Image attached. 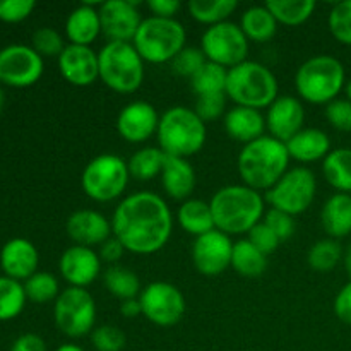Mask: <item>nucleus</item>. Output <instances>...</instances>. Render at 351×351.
<instances>
[{
  "instance_id": "cd10ccee",
  "label": "nucleus",
  "mask_w": 351,
  "mask_h": 351,
  "mask_svg": "<svg viewBox=\"0 0 351 351\" xmlns=\"http://www.w3.org/2000/svg\"><path fill=\"white\" fill-rule=\"evenodd\" d=\"M177 221L185 233L195 239L216 228L211 204L201 199L191 197L182 202L177 211Z\"/></svg>"
},
{
  "instance_id": "49530a36",
  "label": "nucleus",
  "mask_w": 351,
  "mask_h": 351,
  "mask_svg": "<svg viewBox=\"0 0 351 351\" xmlns=\"http://www.w3.org/2000/svg\"><path fill=\"white\" fill-rule=\"evenodd\" d=\"M247 235H249L247 237V240H249L256 249H259L261 252L266 254V256H269L271 252H274L281 243V240L278 239L276 233H274L264 221L257 223V225L254 226Z\"/></svg>"
},
{
  "instance_id": "bb28decb",
  "label": "nucleus",
  "mask_w": 351,
  "mask_h": 351,
  "mask_svg": "<svg viewBox=\"0 0 351 351\" xmlns=\"http://www.w3.org/2000/svg\"><path fill=\"white\" fill-rule=\"evenodd\" d=\"M321 225L329 239H343L351 233V194L336 192L321 209Z\"/></svg>"
},
{
  "instance_id": "473e14b6",
  "label": "nucleus",
  "mask_w": 351,
  "mask_h": 351,
  "mask_svg": "<svg viewBox=\"0 0 351 351\" xmlns=\"http://www.w3.org/2000/svg\"><path fill=\"white\" fill-rule=\"evenodd\" d=\"M103 285L120 302L129 300V298H137L141 295V290H143L137 274L130 271L129 267L119 266V264L110 266L103 273Z\"/></svg>"
},
{
  "instance_id": "e433bc0d",
  "label": "nucleus",
  "mask_w": 351,
  "mask_h": 351,
  "mask_svg": "<svg viewBox=\"0 0 351 351\" xmlns=\"http://www.w3.org/2000/svg\"><path fill=\"white\" fill-rule=\"evenodd\" d=\"M26 291L21 281L0 276V321H12L26 305Z\"/></svg>"
},
{
  "instance_id": "412c9836",
  "label": "nucleus",
  "mask_w": 351,
  "mask_h": 351,
  "mask_svg": "<svg viewBox=\"0 0 351 351\" xmlns=\"http://www.w3.org/2000/svg\"><path fill=\"white\" fill-rule=\"evenodd\" d=\"M58 71L72 86H91L96 79H99L98 53L91 47L69 43L58 57Z\"/></svg>"
},
{
  "instance_id": "423d86ee",
  "label": "nucleus",
  "mask_w": 351,
  "mask_h": 351,
  "mask_svg": "<svg viewBox=\"0 0 351 351\" xmlns=\"http://www.w3.org/2000/svg\"><path fill=\"white\" fill-rule=\"evenodd\" d=\"M346 72L341 60L331 55H315L298 67L295 88L312 105H328L345 91Z\"/></svg>"
},
{
  "instance_id": "9b49d317",
  "label": "nucleus",
  "mask_w": 351,
  "mask_h": 351,
  "mask_svg": "<svg viewBox=\"0 0 351 351\" xmlns=\"http://www.w3.org/2000/svg\"><path fill=\"white\" fill-rule=\"evenodd\" d=\"M53 321L62 335L72 339L91 335L96 322L95 298L86 288H65L53 302Z\"/></svg>"
},
{
  "instance_id": "39448f33",
  "label": "nucleus",
  "mask_w": 351,
  "mask_h": 351,
  "mask_svg": "<svg viewBox=\"0 0 351 351\" xmlns=\"http://www.w3.org/2000/svg\"><path fill=\"white\" fill-rule=\"evenodd\" d=\"M225 93L235 105L263 110L269 108L280 96V86L269 67L256 60H245L228 69Z\"/></svg>"
},
{
  "instance_id": "6e6552de",
  "label": "nucleus",
  "mask_w": 351,
  "mask_h": 351,
  "mask_svg": "<svg viewBox=\"0 0 351 351\" xmlns=\"http://www.w3.org/2000/svg\"><path fill=\"white\" fill-rule=\"evenodd\" d=\"M187 31L180 21L149 16L143 19L132 45L144 62L167 64L185 48Z\"/></svg>"
},
{
  "instance_id": "58836bf2",
  "label": "nucleus",
  "mask_w": 351,
  "mask_h": 351,
  "mask_svg": "<svg viewBox=\"0 0 351 351\" xmlns=\"http://www.w3.org/2000/svg\"><path fill=\"white\" fill-rule=\"evenodd\" d=\"M24 291H26L27 300L43 305L57 300L60 295V287L53 274L47 271H38L24 281Z\"/></svg>"
},
{
  "instance_id": "603ef678",
  "label": "nucleus",
  "mask_w": 351,
  "mask_h": 351,
  "mask_svg": "<svg viewBox=\"0 0 351 351\" xmlns=\"http://www.w3.org/2000/svg\"><path fill=\"white\" fill-rule=\"evenodd\" d=\"M180 7L182 3L178 0H149L147 2V9L153 12V16L165 17V19H173Z\"/></svg>"
},
{
  "instance_id": "6e6d98bb",
  "label": "nucleus",
  "mask_w": 351,
  "mask_h": 351,
  "mask_svg": "<svg viewBox=\"0 0 351 351\" xmlns=\"http://www.w3.org/2000/svg\"><path fill=\"white\" fill-rule=\"evenodd\" d=\"M343 264H345V269L351 280V243L348 245V249L345 250V254H343Z\"/></svg>"
},
{
  "instance_id": "20e7f679",
  "label": "nucleus",
  "mask_w": 351,
  "mask_h": 351,
  "mask_svg": "<svg viewBox=\"0 0 351 351\" xmlns=\"http://www.w3.org/2000/svg\"><path fill=\"white\" fill-rule=\"evenodd\" d=\"M206 136V123L187 106H171L160 117L156 137L167 156H194L204 147Z\"/></svg>"
},
{
  "instance_id": "7c9ffc66",
  "label": "nucleus",
  "mask_w": 351,
  "mask_h": 351,
  "mask_svg": "<svg viewBox=\"0 0 351 351\" xmlns=\"http://www.w3.org/2000/svg\"><path fill=\"white\" fill-rule=\"evenodd\" d=\"M232 267L243 278H259L267 269V256L252 245L247 239L233 243Z\"/></svg>"
},
{
  "instance_id": "4c0bfd02",
  "label": "nucleus",
  "mask_w": 351,
  "mask_h": 351,
  "mask_svg": "<svg viewBox=\"0 0 351 351\" xmlns=\"http://www.w3.org/2000/svg\"><path fill=\"white\" fill-rule=\"evenodd\" d=\"M343 249L338 240L322 239L311 247L307 254V263L317 273H329L343 261Z\"/></svg>"
},
{
  "instance_id": "c756f323",
  "label": "nucleus",
  "mask_w": 351,
  "mask_h": 351,
  "mask_svg": "<svg viewBox=\"0 0 351 351\" xmlns=\"http://www.w3.org/2000/svg\"><path fill=\"white\" fill-rule=\"evenodd\" d=\"M322 173L328 184L343 194H351V147H338L322 161Z\"/></svg>"
},
{
  "instance_id": "8fccbe9b",
  "label": "nucleus",
  "mask_w": 351,
  "mask_h": 351,
  "mask_svg": "<svg viewBox=\"0 0 351 351\" xmlns=\"http://www.w3.org/2000/svg\"><path fill=\"white\" fill-rule=\"evenodd\" d=\"M335 314L339 321L351 326V280L336 295Z\"/></svg>"
},
{
  "instance_id": "ea45409f",
  "label": "nucleus",
  "mask_w": 351,
  "mask_h": 351,
  "mask_svg": "<svg viewBox=\"0 0 351 351\" xmlns=\"http://www.w3.org/2000/svg\"><path fill=\"white\" fill-rule=\"evenodd\" d=\"M328 26L339 43L351 47V0H343L332 5L328 16Z\"/></svg>"
},
{
  "instance_id": "dca6fc26",
  "label": "nucleus",
  "mask_w": 351,
  "mask_h": 351,
  "mask_svg": "<svg viewBox=\"0 0 351 351\" xmlns=\"http://www.w3.org/2000/svg\"><path fill=\"white\" fill-rule=\"evenodd\" d=\"M101 33L110 41H125L132 43L141 23V12L137 2L132 0H108L98 7Z\"/></svg>"
},
{
  "instance_id": "a878e982",
  "label": "nucleus",
  "mask_w": 351,
  "mask_h": 351,
  "mask_svg": "<svg viewBox=\"0 0 351 351\" xmlns=\"http://www.w3.org/2000/svg\"><path fill=\"white\" fill-rule=\"evenodd\" d=\"M287 144L288 154L291 160L300 161V163H314L322 160L331 153V139L328 134L321 129L307 127L300 132L295 134Z\"/></svg>"
},
{
  "instance_id": "c9c22d12",
  "label": "nucleus",
  "mask_w": 351,
  "mask_h": 351,
  "mask_svg": "<svg viewBox=\"0 0 351 351\" xmlns=\"http://www.w3.org/2000/svg\"><path fill=\"white\" fill-rule=\"evenodd\" d=\"M226 81H228V69L213 62H206L201 71L191 79V86L197 96L219 95L226 91Z\"/></svg>"
},
{
  "instance_id": "f8f14e48",
  "label": "nucleus",
  "mask_w": 351,
  "mask_h": 351,
  "mask_svg": "<svg viewBox=\"0 0 351 351\" xmlns=\"http://www.w3.org/2000/svg\"><path fill=\"white\" fill-rule=\"evenodd\" d=\"M201 50L204 51L208 62L232 69L247 60L249 40L240 24L225 21L206 27L201 38Z\"/></svg>"
},
{
  "instance_id": "ddd939ff",
  "label": "nucleus",
  "mask_w": 351,
  "mask_h": 351,
  "mask_svg": "<svg viewBox=\"0 0 351 351\" xmlns=\"http://www.w3.org/2000/svg\"><path fill=\"white\" fill-rule=\"evenodd\" d=\"M143 315L160 328L178 324L185 314V297L175 285L168 281H153L141 290Z\"/></svg>"
},
{
  "instance_id": "a211bd4d",
  "label": "nucleus",
  "mask_w": 351,
  "mask_h": 351,
  "mask_svg": "<svg viewBox=\"0 0 351 351\" xmlns=\"http://www.w3.org/2000/svg\"><path fill=\"white\" fill-rule=\"evenodd\" d=\"M58 271L69 287L86 288L101 274V259L91 247L72 245L60 256Z\"/></svg>"
},
{
  "instance_id": "0eeeda50",
  "label": "nucleus",
  "mask_w": 351,
  "mask_h": 351,
  "mask_svg": "<svg viewBox=\"0 0 351 351\" xmlns=\"http://www.w3.org/2000/svg\"><path fill=\"white\" fill-rule=\"evenodd\" d=\"M144 64L136 47L125 41H108L98 51L99 79L120 95L136 93L143 86Z\"/></svg>"
},
{
  "instance_id": "79ce46f5",
  "label": "nucleus",
  "mask_w": 351,
  "mask_h": 351,
  "mask_svg": "<svg viewBox=\"0 0 351 351\" xmlns=\"http://www.w3.org/2000/svg\"><path fill=\"white\" fill-rule=\"evenodd\" d=\"M206 62H208V58H206L201 47H185L170 64L173 74L180 75V77L192 79L199 71H201V67Z\"/></svg>"
},
{
  "instance_id": "6ab92c4d",
  "label": "nucleus",
  "mask_w": 351,
  "mask_h": 351,
  "mask_svg": "<svg viewBox=\"0 0 351 351\" xmlns=\"http://www.w3.org/2000/svg\"><path fill=\"white\" fill-rule=\"evenodd\" d=\"M305 108L297 96H278L266 113V129L271 137L288 143L304 129Z\"/></svg>"
},
{
  "instance_id": "aec40b11",
  "label": "nucleus",
  "mask_w": 351,
  "mask_h": 351,
  "mask_svg": "<svg viewBox=\"0 0 351 351\" xmlns=\"http://www.w3.org/2000/svg\"><path fill=\"white\" fill-rule=\"evenodd\" d=\"M67 235L75 245L96 247L113 235L112 221L103 213L95 209H77L72 213L65 223Z\"/></svg>"
},
{
  "instance_id": "3c124183",
  "label": "nucleus",
  "mask_w": 351,
  "mask_h": 351,
  "mask_svg": "<svg viewBox=\"0 0 351 351\" xmlns=\"http://www.w3.org/2000/svg\"><path fill=\"white\" fill-rule=\"evenodd\" d=\"M123 252H125V249H123L122 243H120L119 240L112 235L108 240H106V242H103L101 245H99L98 256H99V259H101V263L105 261V263L115 266V264L122 259Z\"/></svg>"
},
{
  "instance_id": "a19ab883",
  "label": "nucleus",
  "mask_w": 351,
  "mask_h": 351,
  "mask_svg": "<svg viewBox=\"0 0 351 351\" xmlns=\"http://www.w3.org/2000/svg\"><path fill=\"white\" fill-rule=\"evenodd\" d=\"M31 41H33L31 47H33V50L36 51L41 58L45 57L58 58L62 51L65 50V47H67L64 38H62V34L58 33L57 29H53V27H47V26L34 31Z\"/></svg>"
},
{
  "instance_id": "4468645a",
  "label": "nucleus",
  "mask_w": 351,
  "mask_h": 351,
  "mask_svg": "<svg viewBox=\"0 0 351 351\" xmlns=\"http://www.w3.org/2000/svg\"><path fill=\"white\" fill-rule=\"evenodd\" d=\"M43 58L27 45H9L0 50V82L12 88H29L43 75Z\"/></svg>"
},
{
  "instance_id": "c03bdc74",
  "label": "nucleus",
  "mask_w": 351,
  "mask_h": 351,
  "mask_svg": "<svg viewBox=\"0 0 351 351\" xmlns=\"http://www.w3.org/2000/svg\"><path fill=\"white\" fill-rule=\"evenodd\" d=\"M226 98H228V96H226L225 93H219V95L197 96L194 112L201 117V120L204 123L213 122V120L219 119V117H225Z\"/></svg>"
},
{
  "instance_id": "4d7b16f0",
  "label": "nucleus",
  "mask_w": 351,
  "mask_h": 351,
  "mask_svg": "<svg viewBox=\"0 0 351 351\" xmlns=\"http://www.w3.org/2000/svg\"><path fill=\"white\" fill-rule=\"evenodd\" d=\"M55 351H86V350L81 348L79 345H74V343H65V345H60Z\"/></svg>"
},
{
  "instance_id": "72a5a7b5",
  "label": "nucleus",
  "mask_w": 351,
  "mask_h": 351,
  "mask_svg": "<svg viewBox=\"0 0 351 351\" xmlns=\"http://www.w3.org/2000/svg\"><path fill=\"white\" fill-rule=\"evenodd\" d=\"M187 9L197 23L209 27L225 23L239 9V2L237 0H191L187 3Z\"/></svg>"
},
{
  "instance_id": "9d476101",
  "label": "nucleus",
  "mask_w": 351,
  "mask_h": 351,
  "mask_svg": "<svg viewBox=\"0 0 351 351\" xmlns=\"http://www.w3.org/2000/svg\"><path fill=\"white\" fill-rule=\"evenodd\" d=\"M317 192V180L314 171L307 167L290 168L269 191L266 192V201L278 211L290 216L302 215L312 206Z\"/></svg>"
},
{
  "instance_id": "13d9d810",
  "label": "nucleus",
  "mask_w": 351,
  "mask_h": 351,
  "mask_svg": "<svg viewBox=\"0 0 351 351\" xmlns=\"http://www.w3.org/2000/svg\"><path fill=\"white\" fill-rule=\"evenodd\" d=\"M3 106H5V93H3L2 86H0V113H2Z\"/></svg>"
},
{
  "instance_id": "4be33fe9",
  "label": "nucleus",
  "mask_w": 351,
  "mask_h": 351,
  "mask_svg": "<svg viewBox=\"0 0 351 351\" xmlns=\"http://www.w3.org/2000/svg\"><path fill=\"white\" fill-rule=\"evenodd\" d=\"M40 254L34 243L26 239H12L0 250V267L3 276L16 281H26L38 273Z\"/></svg>"
},
{
  "instance_id": "f257e3e1",
  "label": "nucleus",
  "mask_w": 351,
  "mask_h": 351,
  "mask_svg": "<svg viewBox=\"0 0 351 351\" xmlns=\"http://www.w3.org/2000/svg\"><path fill=\"white\" fill-rule=\"evenodd\" d=\"M112 233L127 252L151 256L163 249L171 237L170 206L156 192L141 191L123 197L112 215Z\"/></svg>"
},
{
  "instance_id": "7ed1b4c3",
  "label": "nucleus",
  "mask_w": 351,
  "mask_h": 351,
  "mask_svg": "<svg viewBox=\"0 0 351 351\" xmlns=\"http://www.w3.org/2000/svg\"><path fill=\"white\" fill-rule=\"evenodd\" d=\"M215 226L226 235L249 233L264 218V197L243 184L221 187L209 201Z\"/></svg>"
},
{
  "instance_id": "5701e85b",
  "label": "nucleus",
  "mask_w": 351,
  "mask_h": 351,
  "mask_svg": "<svg viewBox=\"0 0 351 351\" xmlns=\"http://www.w3.org/2000/svg\"><path fill=\"white\" fill-rule=\"evenodd\" d=\"M223 127H225L228 137L245 146L264 136L266 117L261 113V110L235 105L233 108L226 110L225 117H223Z\"/></svg>"
},
{
  "instance_id": "37998d69",
  "label": "nucleus",
  "mask_w": 351,
  "mask_h": 351,
  "mask_svg": "<svg viewBox=\"0 0 351 351\" xmlns=\"http://www.w3.org/2000/svg\"><path fill=\"white\" fill-rule=\"evenodd\" d=\"M91 345L96 351H122L125 346V335L117 326H99L93 329Z\"/></svg>"
},
{
  "instance_id": "393cba45",
  "label": "nucleus",
  "mask_w": 351,
  "mask_h": 351,
  "mask_svg": "<svg viewBox=\"0 0 351 351\" xmlns=\"http://www.w3.org/2000/svg\"><path fill=\"white\" fill-rule=\"evenodd\" d=\"M65 34L71 45L91 47L101 34L98 9L91 3H81L75 7L65 21Z\"/></svg>"
},
{
  "instance_id": "1a4fd4ad",
  "label": "nucleus",
  "mask_w": 351,
  "mask_h": 351,
  "mask_svg": "<svg viewBox=\"0 0 351 351\" xmlns=\"http://www.w3.org/2000/svg\"><path fill=\"white\" fill-rule=\"evenodd\" d=\"M129 165L117 154L105 153L93 158L81 175V187L96 202H112L125 192L129 185Z\"/></svg>"
},
{
  "instance_id": "864d4df0",
  "label": "nucleus",
  "mask_w": 351,
  "mask_h": 351,
  "mask_svg": "<svg viewBox=\"0 0 351 351\" xmlns=\"http://www.w3.org/2000/svg\"><path fill=\"white\" fill-rule=\"evenodd\" d=\"M10 351H47V343L38 335L26 332V335H21L19 338L14 339Z\"/></svg>"
},
{
  "instance_id": "a18cd8bd",
  "label": "nucleus",
  "mask_w": 351,
  "mask_h": 351,
  "mask_svg": "<svg viewBox=\"0 0 351 351\" xmlns=\"http://www.w3.org/2000/svg\"><path fill=\"white\" fill-rule=\"evenodd\" d=\"M328 122L341 132H351V101L346 98H336L328 103L324 110Z\"/></svg>"
},
{
  "instance_id": "5fc2aeb1",
  "label": "nucleus",
  "mask_w": 351,
  "mask_h": 351,
  "mask_svg": "<svg viewBox=\"0 0 351 351\" xmlns=\"http://www.w3.org/2000/svg\"><path fill=\"white\" fill-rule=\"evenodd\" d=\"M120 314H122L125 319H134L143 315V307H141L139 297L120 302Z\"/></svg>"
},
{
  "instance_id": "f3484780",
  "label": "nucleus",
  "mask_w": 351,
  "mask_h": 351,
  "mask_svg": "<svg viewBox=\"0 0 351 351\" xmlns=\"http://www.w3.org/2000/svg\"><path fill=\"white\" fill-rule=\"evenodd\" d=\"M117 132L130 144L146 143L158 132L160 115L151 103L137 99L120 110L117 117Z\"/></svg>"
},
{
  "instance_id": "bf43d9fd",
  "label": "nucleus",
  "mask_w": 351,
  "mask_h": 351,
  "mask_svg": "<svg viewBox=\"0 0 351 351\" xmlns=\"http://www.w3.org/2000/svg\"><path fill=\"white\" fill-rule=\"evenodd\" d=\"M345 95H346V99H350L351 101V79L350 81H346L345 84Z\"/></svg>"
},
{
  "instance_id": "b1692460",
  "label": "nucleus",
  "mask_w": 351,
  "mask_h": 351,
  "mask_svg": "<svg viewBox=\"0 0 351 351\" xmlns=\"http://www.w3.org/2000/svg\"><path fill=\"white\" fill-rule=\"evenodd\" d=\"M161 185L168 197L175 201H187L195 189V170L187 158L167 156L163 171H161Z\"/></svg>"
},
{
  "instance_id": "de8ad7c7",
  "label": "nucleus",
  "mask_w": 351,
  "mask_h": 351,
  "mask_svg": "<svg viewBox=\"0 0 351 351\" xmlns=\"http://www.w3.org/2000/svg\"><path fill=\"white\" fill-rule=\"evenodd\" d=\"M263 221L266 223L274 233H276V237L281 240V242H283V240L291 239L295 233V228H297L293 216L287 215V213L283 211H278V209H273V208L264 215Z\"/></svg>"
},
{
  "instance_id": "09e8293b",
  "label": "nucleus",
  "mask_w": 351,
  "mask_h": 351,
  "mask_svg": "<svg viewBox=\"0 0 351 351\" xmlns=\"http://www.w3.org/2000/svg\"><path fill=\"white\" fill-rule=\"evenodd\" d=\"M36 3L34 0H0V21L21 23L27 19Z\"/></svg>"
},
{
  "instance_id": "c85d7f7f",
  "label": "nucleus",
  "mask_w": 351,
  "mask_h": 351,
  "mask_svg": "<svg viewBox=\"0 0 351 351\" xmlns=\"http://www.w3.org/2000/svg\"><path fill=\"white\" fill-rule=\"evenodd\" d=\"M240 27H242L243 34L249 41L266 43V41L273 40L274 34H276L278 21L274 19L266 3L264 5H252L240 17Z\"/></svg>"
},
{
  "instance_id": "2f4dec72",
  "label": "nucleus",
  "mask_w": 351,
  "mask_h": 351,
  "mask_svg": "<svg viewBox=\"0 0 351 351\" xmlns=\"http://www.w3.org/2000/svg\"><path fill=\"white\" fill-rule=\"evenodd\" d=\"M165 158H167V154H165L160 147H141V149L136 151V153L130 156V160L127 161L130 177L136 178V180L139 182H147L160 177L161 171H163Z\"/></svg>"
},
{
  "instance_id": "2eb2a0df",
  "label": "nucleus",
  "mask_w": 351,
  "mask_h": 351,
  "mask_svg": "<svg viewBox=\"0 0 351 351\" xmlns=\"http://www.w3.org/2000/svg\"><path fill=\"white\" fill-rule=\"evenodd\" d=\"M232 239L216 228L197 237L191 249L194 267L208 278L219 276L232 266Z\"/></svg>"
},
{
  "instance_id": "f03ea898",
  "label": "nucleus",
  "mask_w": 351,
  "mask_h": 351,
  "mask_svg": "<svg viewBox=\"0 0 351 351\" xmlns=\"http://www.w3.org/2000/svg\"><path fill=\"white\" fill-rule=\"evenodd\" d=\"M290 160L287 144L271 136H263L242 147L237 168L243 185L257 192H267L290 170Z\"/></svg>"
},
{
  "instance_id": "f704fd0d",
  "label": "nucleus",
  "mask_w": 351,
  "mask_h": 351,
  "mask_svg": "<svg viewBox=\"0 0 351 351\" xmlns=\"http://www.w3.org/2000/svg\"><path fill=\"white\" fill-rule=\"evenodd\" d=\"M266 7L271 10L278 24L300 26L311 19L315 10L314 0H269Z\"/></svg>"
}]
</instances>
